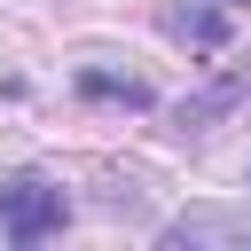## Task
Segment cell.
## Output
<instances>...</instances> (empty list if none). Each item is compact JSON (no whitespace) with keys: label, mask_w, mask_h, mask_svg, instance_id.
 Instances as JSON below:
<instances>
[{"label":"cell","mask_w":251,"mask_h":251,"mask_svg":"<svg viewBox=\"0 0 251 251\" xmlns=\"http://www.w3.org/2000/svg\"><path fill=\"white\" fill-rule=\"evenodd\" d=\"M243 94H251V71H227L220 86H204V94H188V102H180V126H196V133H204V126H220Z\"/></svg>","instance_id":"7a4b0ae2"},{"label":"cell","mask_w":251,"mask_h":251,"mask_svg":"<svg viewBox=\"0 0 251 251\" xmlns=\"http://www.w3.org/2000/svg\"><path fill=\"white\" fill-rule=\"evenodd\" d=\"M78 94H94V102H149V86L110 78V71H78Z\"/></svg>","instance_id":"277c9868"},{"label":"cell","mask_w":251,"mask_h":251,"mask_svg":"<svg viewBox=\"0 0 251 251\" xmlns=\"http://www.w3.org/2000/svg\"><path fill=\"white\" fill-rule=\"evenodd\" d=\"M165 243H235V251H251V220H227V212H188V220H173V227H165Z\"/></svg>","instance_id":"3957f363"},{"label":"cell","mask_w":251,"mask_h":251,"mask_svg":"<svg viewBox=\"0 0 251 251\" xmlns=\"http://www.w3.org/2000/svg\"><path fill=\"white\" fill-rule=\"evenodd\" d=\"M63 220H71V204H63L55 180L16 173V180L0 188V235H8V243H47V235H63Z\"/></svg>","instance_id":"6da1fadb"},{"label":"cell","mask_w":251,"mask_h":251,"mask_svg":"<svg viewBox=\"0 0 251 251\" xmlns=\"http://www.w3.org/2000/svg\"><path fill=\"white\" fill-rule=\"evenodd\" d=\"M173 31H180V39H196V47H220V31H227V24H220V16H173Z\"/></svg>","instance_id":"5b68a950"}]
</instances>
